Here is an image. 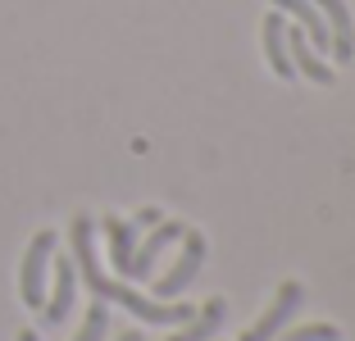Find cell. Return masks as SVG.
<instances>
[{
  "instance_id": "obj_1",
  "label": "cell",
  "mask_w": 355,
  "mask_h": 341,
  "mask_svg": "<svg viewBox=\"0 0 355 341\" xmlns=\"http://www.w3.org/2000/svg\"><path fill=\"white\" fill-rule=\"evenodd\" d=\"M73 269H78V282H87L96 300H114V305H123L128 314H137L141 323H187L191 314H196L191 305H182V300H155V296L132 291L128 282L105 278L101 259H96V223H92V214L73 218Z\"/></svg>"
},
{
  "instance_id": "obj_2",
  "label": "cell",
  "mask_w": 355,
  "mask_h": 341,
  "mask_svg": "<svg viewBox=\"0 0 355 341\" xmlns=\"http://www.w3.org/2000/svg\"><path fill=\"white\" fill-rule=\"evenodd\" d=\"M51 255H55V232H37L28 241V255H23V269H19V296L28 310H42L46 305V269H51Z\"/></svg>"
},
{
  "instance_id": "obj_3",
  "label": "cell",
  "mask_w": 355,
  "mask_h": 341,
  "mask_svg": "<svg viewBox=\"0 0 355 341\" xmlns=\"http://www.w3.org/2000/svg\"><path fill=\"white\" fill-rule=\"evenodd\" d=\"M301 300H305V287H301V282H292V278H287L278 291H273V305H269V310H264V314H260V319H255L246 332H241V341H273L282 328H287V323L296 319V310H301Z\"/></svg>"
},
{
  "instance_id": "obj_4",
  "label": "cell",
  "mask_w": 355,
  "mask_h": 341,
  "mask_svg": "<svg viewBox=\"0 0 355 341\" xmlns=\"http://www.w3.org/2000/svg\"><path fill=\"white\" fill-rule=\"evenodd\" d=\"M200 264H205V237H200V232H182V255H178L173 269L155 282V300L182 296V291H187V282L200 273Z\"/></svg>"
},
{
  "instance_id": "obj_5",
  "label": "cell",
  "mask_w": 355,
  "mask_h": 341,
  "mask_svg": "<svg viewBox=\"0 0 355 341\" xmlns=\"http://www.w3.org/2000/svg\"><path fill=\"white\" fill-rule=\"evenodd\" d=\"M182 232H187V227L182 223H173V218H168V223H155V232H150L146 241H141V246L132 250V264H128V278H150V269H155V259L164 255L168 246H173V241H182Z\"/></svg>"
},
{
  "instance_id": "obj_6",
  "label": "cell",
  "mask_w": 355,
  "mask_h": 341,
  "mask_svg": "<svg viewBox=\"0 0 355 341\" xmlns=\"http://www.w3.org/2000/svg\"><path fill=\"white\" fill-rule=\"evenodd\" d=\"M260 37H264V60H269V69H273V78H296V69H292V55H287V14L282 10H269L264 14V23H260Z\"/></svg>"
},
{
  "instance_id": "obj_7",
  "label": "cell",
  "mask_w": 355,
  "mask_h": 341,
  "mask_svg": "<svg viewBox=\"0 0 355 341\" xmlns=\"http://www.w3.org/2000/svg\"><path fill=\"white\" fill-rule=\"evenodd\" d=\"M314 5H319V14L328 23V37H333V60L351 64L355 60V23H351L346 0H314Z\"/></svg>"
},
{
  "instance_id": "obj_8",
  "label": "cell",
  "mask_w": 355,
  "mask_h": 341,
  "mask_svg": "<svg viewBox=\"0 0 355 341\" xmlns=\"http://www.w3.org/2000/svg\"><path fill=\"white\" fill-rule=\"evenodd\" d=\"M73 296H78V269H73V259L64 255V259H55V291L46 296V323L51 328H60L64 319H69V310H73Z\"/></svg>"
},
{
  "instance_id": "obj_9",
  "label": "cell",
  "mask_w": 355,
  "mask_h": 341,
  "mask_svg": "<svg viewBox=\"0 0 355 341\" xmlns=\"http://www.w3.org/2000/svg\"><path fill=\"white\" fill-rule=\"evenodd\" d=\"M287 55H292V69L305 73L310 82H319V87L333 82V69L324 64V55L305 42V28H292V23H287Z\"/></svg>"
},
{
  "instance_id": "obj_10",
  "label": "cell",
  "mask_w": 355,
  "mask_h": 341,
  "mask_svg": "<svg viewBox=\"0 0 355 341\" xmlns=\"http://www.w3.org/2000/svg\"><path fill=\"white\" fill-rule=\"evenodd\" d=\"M223 319H228V300H223V296H209L205 305H200V310L191 314V319L182 323V328H178L168 341H209L214 332L223 328Z\"/></svg>"
},
{
  "instance_id": "obj_11",
  "label": "cell",
  "mask_w": 355,
  "mask_h": 341,
  "mask_svg": "<svg viewBox=\"0 0 355 341\" xmlns=\"http://www.w3.org/2000/svg\"><path fill=\"white\" fill-rule=\"evenodd\" d=\"M273 10L292 14V19H296V28H305V37H310V46H314V51H333L328 23H324V14H319V5H314V0H273Z\"/></svg>"
},
{
  "instance_id": "obj_12",
  "label": "cell",
  "mask_w": 355,
  "mask_h": 341,
  "mask_svg": "<svg viewBox=\"0 0 355 341\" xmlns=\"http://www.w3.org/2000/svg\"><path fill=\"white\" fill-rule=\"evenodd\" d=\"M105 237H110V259H114L119 278H128V264H132V250H137V227L128 218H105Z\"/></svg>"
},
{
  "instance_id": "obj_13",
  "label": "cell",
  "mask_w": 355,
  "mask_h": 341,
  "mask_svg": "<svg viewBox=\"0 0 355 341\" xmlns=\"http://www.w3.org/2000/svg\"><path fill=\"white\" fill-rule=\"evenodd\" d=\"M273 341H342L333 323H301V328H282Z\"/></svg>"
},
{
  "instance_id": "obj_14",
  "label": "cell",
  "mask_w": 355,
  "mask_h": 341,
  "mask_svg": "<svg viewBox=\"0 0 355 341\" xmlns=\"http://www.w3.org/2000/svg\"><path fill=\"white\" fill-rule=\"evenodd\" d=\"M105 328H110V310H105V300H96L92 310H87V319H83V328H78L73 341H101Z\"/></svg>"
},
{
  "instance_id": "obj_15",
  "label": "cell",
  "mask_w": 355,
  "mask_h": 341,
  "mask_svg": "<svg viewBox=\"0 0 355 341\" xmlns=\"http://www.w3.org/2000/svg\"><path fill=\"white\" fill-rule=\"evenodd\" d=\"M159 223V209H141V214L132 218V227H155Z\"/></svg>"
},
{
  "instance_id": "obj_16",
  "label": "cell",
  "mask_w": 355,
  "mask_h": 341,
  "mask_svg": "<svg viewBox=\"0 0 355 341\" xmlns=\"http://www.w3.org/2000/svg\"><path fill=\"white\" fill-rule=\"evenodd\" d=\"M119 341H141V332H123V337H119Z\"/></svg>"
},
{
  "instance_id": "obj_17",
  "label": "cell",
  "mask_w": 355,
  "mask_h": 341,
  "mask_svg": "<svg viewBox=\"0 0 355 341\" xmlns=\"http://www.w3.org/2000/svg\"><path fill=\"white\" fill-rule=\"evenodd\" d=\"M19 341H37V332H19Z\"/></svg>"
}]
</instances>
